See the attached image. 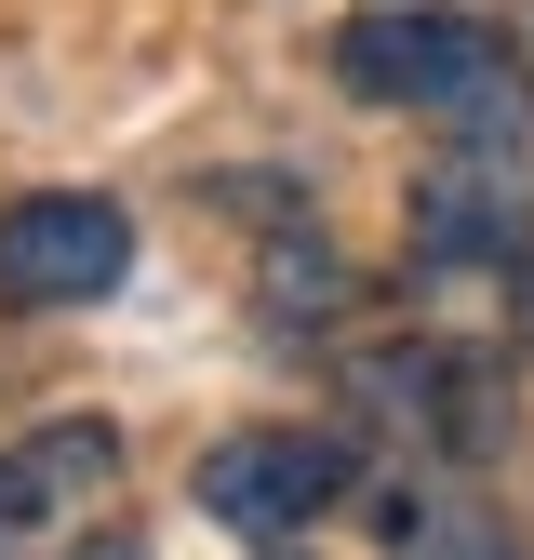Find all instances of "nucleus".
Wrapping results in <instances>:
<instances>
[{"mask_svg":"<svg viewBox=\"0 0 534 560\" xmlns=\"http://www.w3.org/2000/svg\"><path fill=\"white\" fill-rule=\"evenodd\" d=\"M334 81H348L361 107H441V120L521 133L508 54H495V27H467V14H361V27H334Z\"/></svg>","mask_w":534,"mask_h":560,"instance_id":"f257e3e1","label":"nucleus"},{"mask_svg":"<svg viewBox=\"0 0 534 560\" xmlns=\"http://www.w3.org/2000/svg\"><path fill=\"white\" fill-rule=\"evenodd\" d=\"M200 508H214L228 534H307L321 508H348V441H321V428H241L200 454Z\"/></svg>","mask_w":534,"mask_h":560,"instance_id":"f03ea898","label":"nucleus"},{"mask_svg":"<svg viewBox=\"0 0 534 560\" xmlns=\"http://www.w3.org/2000/svg\"><path fill=\"white\" fill-rule=\"evenodd\" d=\"M120 267H134V228L94 187H54V200L0 214V294L14 307H94V294H120Z\"/></svg>","mask_w":534,"mask_h":560,"instance_id":"7ed1b4c3","label":"nucleus"},{"mask_svg":"<svg viewBox=\"0 0 534 560\" xmlns=\"http://www.w3.org/2000/svg\"><path fill=\"white\" fill-rule=\"evenodd\" d=\"M374 400L415 441H441V454H481L508 428V374L481 361V347H387V361H374Z\"/></svg>","mask_w":534,"mask_h":560,"instance_id":"20e7f679","label":"nucleus"},{"mask_svg":"<svg viewBox=\"0 0 534 560\" xmlns=\"http://www.w3.org/2000/svg\"><path fill=\"white\" fill-rule=\"evenodd\" d=\"M521 228H534V214H521V187H508V174L441 161V174L415 187V254H428V267H508Z\"/></svg>","mask_w":534,"mask_h":560,"instance_id":"39448f33","label":"nucleus"},{"mask_svg":"<svg viewBox=\"0 0 534 560\" xmlns=\"http://www.w3.org/2000/svg\"><path fill=\"white\" fill-rule=\"evenodd\" d=\"M40 508H54V480H40L27 454H0V560H14V547L40 534Z\"/></svg>","mask_w":534,"mask_h":560,"instance_id":"423d86ee","label":"nucleus"},{"mask_svg":"<svg viewBox=\"0 0 534 560\" xmlns=\"http://www.w3.org/2000/svg\"><path fill=\"white\" fill-rule=\"evenodd\" d=\"M67 560H134V547H120V534H94V547H67Z\"/></svg>","mask_w":534,"mask_h":560,"instance_id":"0eeeda50","label":"nucleus"},{"mask_svg":"<svg viewBox=\"0 0 534 560\" xmlns=\"http://www.w3.org/2000/svg\"><path fill=\"white\" fill-rule=\"evenodd\" d=\"M521 347H534V294H521Z\"/></svg>","mask_w":534,"mask_h":560,"instance_id":"6e6552de","label":"nucleus"}]
</instances>
